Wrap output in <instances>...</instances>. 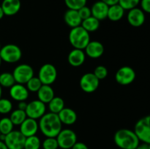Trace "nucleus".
I'll return each mask as SVG.
<instances>
[{
	"instance_id": "f257e3e1",
	"label": "nucleus",
	"mask_w": 150,
	"mask_h": 149,
	"mask_svg": "<svg viewBox=\"0 0 150 149\" xmlns=\"http://www.w3.org/2000/svg\"><path fill=\"white\" fill-rule=\"evenodd\" d=\"M38 124L40 131L46 137H57L62 129V124L58 115L51 112L44 114L40 118Z\"/></svg>"
},
{
	"instance_id": "f03ea898",
	"label": "nucleus",
	"mask_w": 150,
	"mask_h": 149,
	"mask_svg": "<svg viewBox=\"0 0 150 149\" xmlns=\"http://www.w3.org/2000/svg\"><path fill=\"white\" fill-rule=\"evenodd\" d=\"M114 140L121 149H136L140 144V140L135 131L128 129H121L116 131Z\"/></svg>"
},
{
	"instance_id": "7ed1b4c3",
	"label": "nucleus",
	"mask_w": 150,
	"mask_h": 149,
	"mask_svg": "<svg viewBox=\"0 0 150 149\" xmlns=\"http://www.w3.org/2000/svg\"><path fill=\"white\" fill-rule=\"evenodd\" d=\"M69 41L74 48L84 50L90 42L89 33L81 26L72 28L69 33Z\"/></svg>"
},
{
	"instance_id": "20e7f679",
	"label": "nucleus",
	"mask_w": 150,
	"mask_h": 149,
	"mask_svg": "<svg viewBox=\"0 0 150 149\" xmlns=\"http://www.w3.org/2000/svg\"><path fill=\"white\" fill-rule=\"evenodd\" d=\"M133 131L140 141L150 144V115L140 118L135 124Z\"/></svg>"
},
{
	"instance_id": "39448f33",
	"label": "nucleus",
	"mask_w": 150,
	"mask_h": 149,
	"mask_svg": "<svg viewBox=\"0 0 150 149\" xmlns=\"http://www.w3.org/2000/svg\"><path fill=\"white\" fill-rule=\"evenodd\" d=\"M0 57L7 63L18 62L22 57L21 49L15 44H7L0 49Z\"/></svg>"
},
{
	"instance_id": "423d86ee",
	"label": "nucleus",
	"mask_w": 150,
	"mask_h": 149,
	"mask_svg": "<svg viewBox=\"0 0 150 149\" xmlns=\"http://www.w3.org/2000/svg\"><path fill=\"white\" fill-rule=\"evenodd\" d=\"M59 148L62 149H71L77 142V135L73 130L70 129H62L57 136Z\"/></svg>"
},
{
	"instance_id": "0eeeda50",
	"label": "nucleus",
	"mask_w": 150,
	"mask_h": 149,
	"mask_svg": "<svg viewBox=\"0 0 150 149\" xmlns=\"http://www.w3.org/2000/svg\"><path fill=\"white\" fill-rule=\"evenodd\" d=\"M13 74L16 83L24 85L34 77V70L29 64H21L14 69Z\"/></svg>"
},
{
	"instance_id": "6e6552de",
	"label": "nucleus",
	"mask_w": 150,
	"mask_h": 149,
	"mask_svg": "<svg viewBox=\"0 0 150 149\" xmlns=\"http://www.w3.org/2000/svg\"><path fill=\"white\" fill-rule=\"evenodd\" d=\"M38 77L42 85H49L56 81L57 78V70L53 64L46 63L40 67L38 72Z\"/></svg>"
},
{
	"instance_id": "1a4fd4ad",
	"label": "nucleus",
	"mask_w": 150,
	"mask_h": 149,
	"mask_svg": "<svg viewBox=\"0 0 150 149\" xmlns=\"http://www.w3.org/2000/svg\"><path fill=\"white\" fill-rule=\"evenodd\" d=\"M26 137L19 130H13L5 135L4 143L8 149H23Z\"/></svg>"
},
{
	"instance_id": "9d476101",
	"label": "nucleus",
	"mask_w": 150,
	"mask_h": 149,
	"mask_svg": "<svg viewBox=\"0 0 150 149\" xmlns=\"http://www.w3.org/2000/svg\"><path fill=\"white\" fill-rule=\"evenodd\" d=\"M136 77L135 70L128 66H124L119 69L115 74L116 81L122 86H127L133 83Z\"/></svg>"
},
{
	"instance_id": "9b49d317",
	"label": "nucleus",
	"mask_w": 150,
	"mask_h": 149,
	"mask_svg": "<svg viewBox=\"0 0 150 149\" xmlns=\"http://www.w3.org/2000/svg\"><path fill=\"white\" fill-rule=\"evenodd\" d=\"M79 83L83 91L90 93L95 92L98 89L100 80L97 78L94 73L88 72L81 76Z\"/></svg>"
},
{
	"instance_id": "f8f14e48",
	"label": "nucleus",
	"mask_w": 150,
	"mask_h": 149,
	"mask_svg": "<svg viewBox=\"0 0 150 149\" xmlns=\"http://www.w3.org/2000/svg\"><path fill=\"white\" fill-rule=\"evenodd\" d=\"M45 110H46L45 104L40 101L39 99H36L27 104L25 112L28 118L37 120L40 118L45 113Z\"/></svg>"
},
{
	"instance_id": "ddd939ff",
	"label": "nucleus",
	"mask_w": 150,
	"mask_h": 149,
	"mask_svg": "<svg viewBox=\"0 0 150 149\" xmlns=\"http://www.w3.org/2000/svg\"><path fill=\"white\" fill-rule=\"evenodd\" d=\"M127 19L130 25L133 27H140L144 23L146 20L145 13L139 7H135L128 10Z\"/></svg>"
},
{
	"instance_id": "4468645a",
	"label": "nucleus",
	"mask_w": 150,
	"mask_h": 149,
	"mask_svg": "<svg viewBox=\"0 0 150 149\" xmlns=\"http://www.w3.org/2000/svg\"><path fill=\"white\" fill-rule=\"evenodd\" d=\"M39 129V124L37 120L31 118H26L20 125L19 131L26 137L36 135Z\"/></svg>"
},
{
	"instance_id": "2eb2a0df",
	"label": "nucleus",
	"mask_w": 150,
	"mask_h": 149,
	"mask_svg": "<svg viewBox=\"0 0 150 149\" xmlns=\"http://www.w3.org/2000/svg\"><path fill=\"white\" fill-rule=\"evenodd\" d=\"M10 95L11 98L17 102L26 101L29 97V91L26 86L20 83H15L10 88Z\"/></svg>"
},
{
	"instance_id": "dca6fc26",
	"label": "nucleus",
	"mask_w": 150,
	"mask_h": 149,
	"mask_svg": "<svg viewBox=\"0 0 150 149\" xmlns=\"http://www.w3.org/2000/svg\"><path fill=\"white\" fill-rule=\"evenodd\" d=\"M84 52L88 57L91 58H98L104 53L103 45L99 41H90L84 49Z\"/></svg>"
},
{
	"instance_id": "f3484780",
	"label": "nucleus",
	"mask_w": 150,
	"mask_h": 149,
	"mask_svg": "<svg viewBox=\"0 0 150 149\" xmlns=\"http://www.w3.org/2000/svg\"><path fill=\"white\" fill-rule=\"evenodd\" d=\"M108 7H109V6L101 0L96 1L92 4V7H91L92 16H93L99 20H102L107 18Z\"/></svg>"
},
{
	"instance_id": "a211bd4d",
	"label": "nucleus",
	"mask_w": 150,
	"mask_h": 149,
	"mask_svg": "<svg viewBox=\"0 0 150 149\" xmlns=\"http://www.w3.org/2000/svg\"><path fill=\"white\" fill-rule=\"evenodd\" d=\"M4 15L13 16L21 10V3L20 0H3L1 5Z\"/></svg>"
},
{
	"instance_id": "6ab92c4d",
	"label": "nucleus",
	"mask_w": 150,
	"mask_h": 149,
	"mask_svg": "<svg viewBox=\"0 0 150 149\" xmlns=\"http://www.w3.org/2000/svg\"><path fill=\"white\" fill-rule=\"evenodd\" d=\"M86 59V53L83 50L74 49L72 50L68 54L67 60L69 64L74 67H78L81 66L84 63Z\"/></svg>"
},
{
	"instance_id": "aec40b11",
	"label": "nucleus",
	"mask_w": 150,
	"mask_h": 149,
	"mask_svg": "<svg viewBox=\"0 0 150 149\" xmlns=\"http://www.w3.org/2000/svg\"><path fill=\"white\" fill-rule=\"evenodd\" d=\"M57 115L62 124L65 125H72L77 121V114L71 108H64Z\"/></svg>"
},
{
	"instance_id": "412c9836",
	"label": "nucleus",
	"mask_w": 150,
	"mask_h": 149,
	"mask_svg": "<svg viewBox=\"0 0 150 149\" xmlns=\"http://www.w3.org/2000/svg\"><path fill=\"white\" fill-rule=\"evenodd\" d=\"M64 20L66 24L71 28H75L81 25L82 19L81 18L78 10L68 9L64 15Z\"/></svg>"
},
{
	"instance_id": "4be33fe9",
	"label": "nucleus",
	"mask_w": 150,
	"mask_h": 149,
	"mask_svg": "<svg viewBox=\"0 0 150 149\" xmlns=\"http://www.w3.org/2000/svg\"><path fill=\"white\" fill-rule=\"evenodd\" d=\"M38 98L44 104H48L54 97V91L49 85H42L37 92Z\"/></svg>"
},
{
	"instance_id": "5701e85b",
	"label": "nucleus",
	"mask_w": 150,
	"mask_h": 149,
	"mask_svg": "<svg viewBox=\"0 0 150 149\" xmlns=\"http://www.w3.org/2000/svg\"><path fill=\"white\" fill-rule=\"evenodd\" d=\"M125 10L119 4L109 6L107 18H108L111 21H118L123 18L125 15Z\"/></svg>"
},
{
	"instance_id": "b1692460",
	"label": "nucleus",
	"mask_w": 150,
	"mask_h": 149,
	"mask_svg": "<svg viewBox=\"0 0 150 149\" xmlns=\"http://www.w3.org/2000/svg\"><path fill=\"white\" fill-rule=\"evenodd\" d=\"M81 26L88 32H93L98 30L100 27V20L93 16L82 20Z\"/></svg>"
},
{
	"instance_id": "393cba45",
	"label": "nucleus",
	"mask_w": 150,
	"mask_h": 149,
	"mask_svg": "<svg viewBox=\"0 0 150 149\" xmlns=\"http://www.w3.org/2000/svg\"><path fill=\"white\" fill-rule=\"evenodd\" d=\"M48 105L50 112L58 114L64 108V101L59 96H54Z\"/></svg>"
},
{
	"instance_id": "a878e982",
	"label": "nucleus",
	"mask_w": 150,
	"mask_h": 149,
	"mask_svg": "<svg viewBox=\"0 0 150 149\" xmlns=\"http://www.w3.org/2000/svg\"><path fill=\"white\" fill-rule=\"evenodd\" d=\"M26 118H27V115H26V112L20 109H16L12 111L10 116L13 124L17 126H20Z\"/></svg>"
},
{
	"instance_id": "bb28decb",
	"label": "nucleus",
	"mask_w": 150,
	"mask_h": 149,
	"mask_svg": "<svg viewBox=\"0 0 150 149\" xmlns=\"http://www.w3.org/2000/svg\"><path fill=\"white\" fill-rule=\"evenodd\" d=\"M41 141L36 135L26 137L23 149H40L41 147Z\"/></svg>"
},
{
	"instance_id": "cd10ccee",
	"label": "nucleus",
	"mask_w": 150,
	"mask_h": 149,
	"mask_svg": "<svg viewBox=\"0 0 150 149\" xmlns=\"http://www.w3.org/2000/svg\"><path fill=\"white\" fill-rule=\"evenodd\" d=\"M16 83L13 73L3 72L0 74V86L4 88H10Z\"/></svg>"
},
{
	"instance_id": "c85d7f7f",
	"label": "nucleus",
	"mask_w": 150,
	"mask_h": 149,
	"mask_svg": "<svg viewBox=\"0 0 150 149\" xmlns=\"http://www.w3.org/2000/svg\"><path fill=\"white\" fill-rule=\"evenodd\" d=\"M14 124L11 121L10 118L4 117L0 120V131L1 134L7 135V134L13 130Z\"/></svg>"
},
{
	"instance_id": "c756f323",
	"label": "nucleus",
	"mask_w": 150,
	"mask_h": 149,
	"mask_svg": "<svg viewBox=\"0 0 150 149\" xmlns=\"http://www.w3.org/2000/svg\"><path fill=\"white\" fill-rule=\"evenodd\" d=\"M26 88L31 92H38L40 88L42 86V82L39 79L38 77H32L27 83H26Z\"/></svg>"
},
{
	"instance_id": "7c9ffc66",
	"label": "nucleus",
	"mask_w": 150,
	"mask_h": 149,
	"mask_svg": "<svg viewBox=\"0 0 150 149\" xmlns=\"http://www.w3.org/2000/svg\"><path fill=\"white\" fill-rule=\"evenodd\" d=\"M87 0H64L66 6L70 10H78L86 4Z\"/></svg>"
},
{
	"instance_id": "2f4dec72",
	"label": "nucleus",
	"mask_w": 150,
	"mask_h": 149,
	"mask_svg": "<svg viewBox=\"0 0 150 149\" xmlns=\"http://www.w3.org/2000/svg\"><path fill=\"white\" fill-rule=\"evenodd\" d=\"M13 110V104L8 99L1 98L0 99V113L7 114Z\"/></svg>"
},
{
	"instance_id": "473e14b6",
	"label": "nucleus",
	"mask_w": 150,
	"mask_h": 149,
	"mask_svg": "<svg viewBox=\"0 0 150 149\" xmlns=\"http://www.w3.org/2000/svg\"><path fill=\"white\" fill-rule=\"evenodd\" d=\"M141 0H119L118 4L125 10H130L131 9L137 7L140 4Z\"/></svg>"
},
{
	"instance_id": "72a5a7b5",
	"label": "nucleus",
	"mask_w": 150,
	"mask_h": 149,
	"mask_svg": "<svg viewBox=\"0 0 150 149\" xmlns=\"http://www.w3.org/2000/svg\"><path fill=\"white\" fill-rule=\"evenodd\" d=\"M43 149H58V142L56 137H46L41 144Z\"/></svg>"
},
{
	"instance_id": "f704fd0d",
	"label": "nucleus",
	"mask_w": 150,
	"mask_h": 149,
	"mask_svg": "<svg viewBox=\"0 0 150 149\" xmlns=\"http://www.w3.org/2000/svg\"><path fill=\"white\" fill-rule=\"evenodd\" d=\"M93 73L99 80H103L108 75V70L104 66L100 65L95 69V71Z\"/></svg>"
},
{
	"instance_id": "c9c22d12",
	"label": "nucleus",
	"mask_w": 150,
	"mask_h": 149,
	"mask_svg": "<svg viewBox=\"0 0 150 149\" xmlns=\"http://www.w3.org/2000/svg\"><path fill=\"white\" fill-rule=\"evenodd\" d=\"M78 12H79V15H80L81 18L82 19V20H84V19L88 18L92 16L91 8H89V7H87L86 5L83 6V7H82L81 8L78 10Z\"/></svg>"
},
{
	"instance_id": "e433bc0d",
	"label": "nucleus",
	"mask_w": 150,
	"mask_h": 149,
	"mask_svg": "<svg viewBox=\"0 0 150 149\" xmlns=\"http://www.w3.org/2000/svg\"><path fill=\"white\" fill-rule=\"evenodd\" d=\"M141 9L144 13L150 14V0H141Z\"/></svg>"
},
{
	"instance_id": "4c0bfd02",
	"label": "nucleus",
	"mask_w": 150,
	"mask_h": 149,
	"mask_svg": "<svg viewBox=\"0 0 150 149\" xmlns=\"http://www.w3.org/2000/svg\"><path fill=\"white\" fill-rule=\"evenodd\" d=\"M71 149H89V148L85 143L81 142H76Z\"/></svg>"
},
{
	"instance_id": "58836bf2",
	"label": "nucleus",
	"mask_w": 150,
	"mask_h": 149,
	"mask_svg": "<svg viewBox=\"0 0 150 149\" xmlns=\"http://www.w3.org/2000/svg\"><path fill=\"white\" fill-rule=\"evenodd\" d=\"M27 104L25 101H21V102H18V109L22 110H26V107H27Z\"/></svg>"
},
{
	"instance_id": "ea45409f",
	"label": "nucleus",
	"mask_w": 150,
	"mask_h": 149,
	"mask_svg": "<svg viewBox=\"0 0 150 149\" xmlns=\"http://www.w3.org/2000/svg\"><path fill=\"white\" fill-rule=\"evenodd\" d=\"M102 1H103L104 3H105L106 4H108V6L114 5V4H118L119 0H101Z\"/></svg>"
},
{
	"instance_id": "a19ab883",
	"label": "nucleus",
	"mask_w": 150,
	"mask_h": 149,
	"mask_svg": "<svg viewBox=\"0 0 150 149\" xmlns=\"http://www.w3.org/2000/svg\"><path fill=\"white\" fill-rule=\"evenodd\" d=\"M136 149H149V144H146V143H143L142 144H139Z\"/></svg>"
},
{
	"instance_id": "79ce46f5",
	"label": "nucleus",
	"mask_w": 150,
	"mask_h": 149,
	"mask_svg": "<svg viewBox=\"0 0 150 149\" xmlns=\"http://www.w3.org/2000/svg\"><path fill=\"white\" fill-rule=\"evenodd\" d=\"M0 149H8L4 141L0 140Z\"/></svg>"
},
{
	"instance_id": "37998d69",
	"label": "nucleus",
	"mask_w": 150,
	"mask_h": 149,
	"mask_svg": "<svg viewBox=\"0 0 150 149\" xmlns=\"http://www.w3.org/2000/svg\"><path fill=\"white\" fill-rule=\"evenodd\" d=\"M4 16V12H3L2 8H1V7L0 6V20H1V19Z\"/></svg>"
},
{
	"instance_id": "c03bdc74",
	"label": "nucleus",
	"mask_w": 150,
	"mask_h": 149,
	"mask_svg": "<svg viewBox=\"0 0 150 149\" xmlns=\"http://www.w3.org/2000/svg\"><path fill=\"white\" fill-rule=\"evenodd\" d=\"M1 95H2V87L0 86V99L1 98Z\"/></svg>"
},
{
	"instance_id": "a18cd8bd",
	"label": "nucleus",
	"mask_w": 150,
	"mask_h": 149,
	"mask_svg": "<svg viewBox=\"0 0 150 149\" xmlns=\"http://www.w3.org/2000/svg\"><path fill=\"white\" fill-rule=\"evenodd\" d=\"M1 62H2V60H1V57H0V67H1Z\"/></svg>"
},
{
	"instance_id": "49530a36",
	"label": "nucleus",
	"mask_w": 150,
	"mask_h": 149,
	"mask_svg": "<svg viewBox=\"0 0 150 149\" xmlns=\"http://www.w3.org/2000/svg\"><path fill=\"white\" fill-rule=\"evenodd\" d=\"M1 43H0V49H1Z\"/></svg>"
},
{
	"instance_id": "de8ad7c7",
	"label": "nucleus",
	"mask_w": 150,
	"mask_h": 149,
	"mask_svg": "<svg viewBox=\"0 0 150 149\" xmlns=\"http://www.w3.org/2000/svg\"><path fill=\"white\" fill-rule=\"evenodd\" d=\"M149 148L150 149V144H149Z\"/></svg>"
},
{
	"instance_id": "09e8293b",
	"label": "nucleus",
	"mask_w": 150,
	"mask_h": 149,
	"mask_svg": "<svg viewBox=\"0 0 150 149\" xmlns=\"http://www.w3.org/2000/svg\"><path fill=\"white\" fill-rule=\"evenodd\" d=\"M0 135H1V131H0Z\"/></svg>"
}]
</instances>
